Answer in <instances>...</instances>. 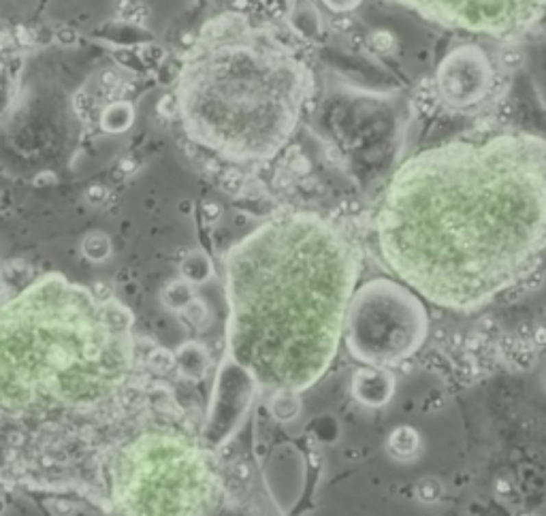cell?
<instances>
[{
    "label": "cell",
    "instance_id": "cell-1",
    "mask_svg": "<svg viewBox=\"0 0 546 516\" xmlns=\"http://www.w3.org/2000/svg\"><path fill=\"white\" fill-rule=\"evenodd\" d=\"M386 267L429 303L476 311L546 248V139L450 141L406 160L375 218Z\"/></svg>",
    "mask_w": 546,
    "mask_h": 516
},
{
    "label": "cell",
    "instance_id": "cell-2",
    "mask_svg": "<svg viewBox=\"0 0 546 516\" xmlns=\"http://www.w3.org/2000/svg\"><path fill=\"white\" fill-rule=\"evenodd\" d=\"M356 275L359 254L331 222L273 218L227 258L235 350L258 354L267 344L286 389H306L335 357Z\"/></svg>",
    "mask_w": 546,
    "mask_h": 516
},
{
    "label": "cell",
    "instance_id": "cell-3",
    "mask_svg": "<svg viewBox=\"0 0 546 516\" xmlns=\"http://www.w3.org/2000/svg\"><path fill=\"white\" fill-rule=\"evenodd\" d=\"M310 90L308 66L271 28L229 11L207 22L184 53L175 105L197 145L248 164L280 154Z\"/></svg>",
    "mask_w": 546,
    "mask_h": 516
},
{
    "label": "cell",
    "instance_id": "cell-4",
    "mask_svg": "<svg viewBox=\"0 0 546 516\" xmlns=\"http://www.w3.org/2000/svg\"><path fill=\"white\" fill-rule=\"evenodd\" d=\"M348 348L365 365L388 367L423 346L429 318L417 292L393 280H373L350 299Z\"/></svg>",
    "mask_w": 546,
    "mask_h": 516
},
{
    "label": "cell",
    "instance_id": "cell-5",
    "mask_svg": "<svg viewBox=\"0 0 546 516\" xmlns=\"http://www.w3.org/2000/svg\"><path fill=\"white\" fill-rule=\"evenodd\" d=\"M431 22L486 36H512L530 28L546 0H397Z\"/></svg>",
    "mask_w": 546,
    "mask_h": 516
},
{
    "label": "cell",
    "instance_id": "cell-6",
    "mask_svg": "<svg viewBox=\"0 0 546 516\" xmlns=\"http://www.w3.org/2000/svg\"><path fill=\"white\" fill-rule=\"evenodd\" d=\"M491 62L476 45L453 49L442 60L436 75L440 99L453 109H467L480 103L491 90Z\"/></svg>",
    "mask_w": 546,
    "mask_h": 516
},
{
    "label": "cell",
    "instance_id": "cell-7",
    "mask_svg": "<svg viewBox=\"0 0 546 516\" xmlns=\"http://www.w3.org/2000/svg\"><path fill=\"white\" fill-rule=\"evenodd\" d=\"M352 395L369 408H380L395 395V376L386 367H361L352 380Z\"/></svg>",
    "mask_w": 546,
    "mask_h": 516
},
{
    "label": "cell",
    "instance_id": "cell-8",
    "mask_svg": "<svg viewBox=\"0 0 546 516\" xmlns=\"http://www.w3.org/2000/svg\"><path fill=\"white\" fill-rule=\"evenodd\" d=\"M421 450V435L412 427H397L388 435V452L399 459V461H410L419 454Z\"/></svg>",
    "mask_w": 546,
    "mask_h": 516
},
{
    "label": "cell",
    "instance_id": "cell-9",
    "mask_svg": "<svg viewBox=\"0 0 546 516\" xmlns=\"http://www.w3.org/2000/svg\"><path fill=\"white\" fill-rule=\"evenodd\" d=\"M299 399L290 393V389H286L284 393H280L277 397H275V401H273V412H275V416L277 418H282V420H290V418H295L297 416V412H299Z\"/></svg>",
    "mask_w": 546,
    "mask_h": 516
},
{
    "label": "cell",
    "instance_id": "cell-10",
    "mask_svg": "<svg viewBox=\"0 0 546 516\" xmlns=\"http://www.w3.org/2000/svg\"><path fill=\"white\" fill-rule=\"evenodd\" d=\"M444 495V487L438 478H423V480L417 485V497L425 504H436L442 500Z\"/></svg>",
    "mask_w": 546,
    "mask_h": 516
},
{
    "label": "cell",
    "instance_id": "cell-11",
    "mask_svg": "<svg viewBox=\"0 0 546 516\" xmlns=\"http://www.w3.org/2000/svg\"><path fill=\"white\" fill-rule=\"evenodd\" d=\"M84 252L94 258V261H103V258L109 256L111 252V246H109V239L103 235V233H94L90 235L86 242H84Z\"/></svg>",
    "mask_w": 546,
    "mask_h": 516
},
{
    "label": "cell",
    "instance_id": "cell-12",
    "mask_svg": "<svg viewBox=\"0 0 546 516\" xmlns=\"http://www.w3.org/2000/svg\"><path fill=\"white\" fill-rule=\"evenodd\" d=\"M149 365H152L156 372L166 374L173 365V354L166 352V350H156V352H152V357H149Z\"/></svg>",
    "mask_w": 546,
    "mask_h": 516
},
{
    "label": "cell",
    "instance_id": "cell-13",
    "mask_svg": "<svg viewBox=\"0 0 546 516\" xmlns=\"http://www.w3.org/2000/svg\"><path fill=\"white\" fill-rule=\"evenodd\" d=\"M325 5L337 13H346V11H352L361 5V0H325Z\"/></svg>",
    "mask_w": 546,
    "mask_h": 516
}]
</instances>
